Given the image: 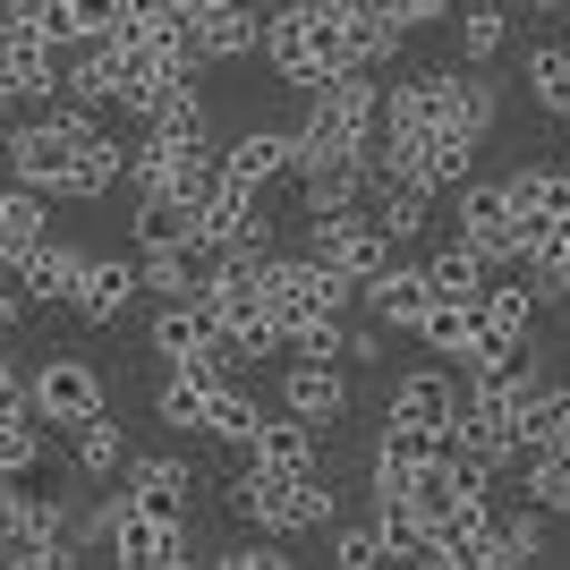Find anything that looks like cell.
<instances>
[{
    "mask_svg": "<svg viewBox=\"0 0 570 570\" xmlns=\"http://www.w3.org/2000/svg\"><path fill=\"white\" fill-rule=\"evenodd\" d=\"M51 238V196H35V188H0V264H9V282H18V264L35 256Z\"/></svg>",
    "mask_w": 570,
    "mask_h": 570,
    "instance_id": "d6986e66",
    "label": "cell"
},
{
    "mask_svg": "<svg viewBox=\"0 0 570 570\" xmlns=\"http://www.w3.org/2000/svg\"><path fill=\"white\" fill-rule=\"evenodd\" d=\"M357 298H366V315H375L383 333H417V315H426V264H383V273H366L357 282Z\"/></svg>",
    "mask_w": 570,
    "mask_h": 570,
    "instance_id": "2e32d148",
    "label": "cell"
},
{
    "mask_svg": "<svg viewBox=\"0 0 570 570\" xmlns=\"http://www.w3.org/2000/svg\"><path fill=\"white\" fill-rule=\"evenodd\" d=\"M333 562H341V570H375V562H383L375 520H366V528H333Z\"/></svg>",
    "mask_w": 570,
    "mask_h": 570,
    "instance_id": "ab89813d",
    "label": "cell"
},
{
    "mask_svg": "<svg viewBox=\"0 0 570 570\" xmlns=\"http://www.w3.org/2000/svg\"><path fill=\"white\" fill-rule=\"evenodd\" d=\"M350 357H357V366H375V357H383V324H357V333H350Z\"/></svg>",
    "mask_w": 570,
    "mask_h": 570,
    "instance_id": "7bdbcfd3",
    "label": "cell"
},
{
    "mask_svg": "<svg viewBox=\"0 0 570 570\" xmlns=\"http://www.w3.org/2000/svg\"><path fill=\"white\" fill-rule=\"evenodd\" d=\"M460 247H476V256L494 264V273H520V214H511V196H502V179H460Z\"/></svg>",
    "mask_w": 570,
    "mask_h": 570,
    "instance_id": "ba28073f",
    "label": "cell"
},
{
    "mask_svg": "<svg viewBox=\"0 0 570 570\" xmlns=\"http://www.w3.org/2000/svg\"><path fill=\"white\" fill-rule=\"evenodd\" d=\"M102 537H111L119 570H188V520H154L128 494L102 502Z\"/></svg>",
    "mask_w": 570,
    "mask_h": 570,
    "instance_id": "5b68a950",
    "label": "cell"
},
{
    "mask_svg": "<svg viewBox=\"0 0 570 570\" xmlns=\"http://www.w3.org/2000/svg\"><path fill=\"white\" fill-rule=\"evenodd\" d=\"M35 469H43V417L0 409V476H35Z\"/></svg>",
    "mask_w": 570,
    "mask_h": 570,
    "instance_id": "d590c367",
    "label": "cell"
},
{
    "mask_svg": "<svg viewBox=\"0 0 570 570\" xmlns=\"http://www.w3.org/2000/svg\"><path fill=\"white\" fill-rule=\"evenodd\" d=\"M528 102H537L546 119H570V51L562 43L528 51Z\"/></svg>",
    "mask_w": 570,
    "mask_h": 570,
    "instance_id": "e575fe53",
    "label": "cell"
},
{
    "mask_svg": "<svg viewBox=\"0 0 570 570\" xmlns=\"http://www.w3.org/2000/svg\"><path fill=\"white\" fill-rule=\"evenodd\" d=\"M128 238H137V256L188 247V238H196V214L179 205V196H137V214H128Z\"/></svg>",
    "mask_w": 570,
    "mask_h": 570,
    "instance_id": "cb8c5ba5",
    "label": "cell"
},
{
    "mask_svg": "<svg viewBox=\"0 0 570 570\" xmlns=\"http://www.w3.org/2000/svg\"><path fill=\"white\" fill-rule=\"evenodd\" d=\"M511 9H520V0H511ZM528 9H570V0H528Z\"/></svg>",
    "mask_w": 570,
    "mask_h": 570,
    "instance_id": "7dc6e473",
    "label": "cell"
},
{
    "mask_svg": "<svg viewBox=\"0 0 570 570\" xmlns=\"http://www.w3.org/2000/svg\"><path fill=\"white\" fill-rule=\"evenodd\" d=\"M307 256L350 273V282H366V273L392 264V238H383V222L366 205H341V214H307Z\"/></svg>",
    "mask_w": 570,
    "mask_h": 570,
    "instance_id": "8992f818",
    "label": "cell"
},
{
    "mask_svg": "<svg viewBox=\"0 0 570 570\" xmlns=\"http://www.w3.org/2000/svg\"><path fill=\"white\" fill-rule=\"evenodd\" d=\"M485 282H494V264L476 256V247H460V238L426 256V289L434 298H485Z\"/></svg>",
    "mask_w": 570,
    "mask_h": 570,
    "instance_id": "4dcf8cb0",
    "label": "cell"
},
{
    "mask_svg": "<svg viewBox=\"0 0 570 570\" xmlns=\"http://www.w3.org/2000/svg\"><path fill=\"white\" fill-rule=\"evenodd\" d=\"M256 51H264V69L282 77L289 95H315V86H324V60H315V35H307V0H282V9H264Z\"/></svg>",
    "mask_w": 570,
    "mask_h": 570,
    "instance_id": "9c48e42d",
    "label": "cell"
},
{
    "mask_svg": "<svg viewBox=\"0 0 570 570\" xmlns=\"http://www.w3.org/2000/svg\"><path fill=\"white\" fill-rule=\"evenodd\" d=\"M570 443V383H528L520 401V452H553Z\"/></svg>",
    "mask_w": 570,
    "mask_h": 570,
    "instance_id": "4316f807",
    "label": "cell"
},
{
    "mask_svg": "<svg viewBox=\"0 0 570 570\" xmlns=\"http://www.w3.org/2000/svg\"><path fill=\"white\" fill-rule=\"evenodd\" d=\"M528 460V502L546 511V520H562L570 511V443H553V452H520Z\"/></svg>",
    "mask_w": 570,
    "mask_h": 570,
    "instance_id": "8d00e7d4",
    "label": "cell"
},
{
    "mask_svg": "<svg viewBox=\"0 0 570 570\" xmlns=\"http://www.w3.org/2000/svg\"><path fill=\"white\" fill-rule=\"evenodd\" d=\"M341 18H375V9H392V0H333Z\"/></svg>",
    "mask_w": 570,
    "mask_h": 570,
    "instance_id": "bcb514c9",
    "label": "cell"
},
{
    "mask_svg": "<svg viewBox=\"0 0 570 570\" xmlns=\"http://www.w3.org/2000/svg\"><path fill=\"white\" fill-rule=\"evenodd\" d=\"M196 247H214V256H273L264 188H230V179H222V188L196 205Z\"/></svg>",
    "mask_w": 570,
    "mask_h": 570,
    "instance_id": "52a82bcc",
    "label": "cell"
},
{
    "mask_svg": "<svg viewBox=\"0 0 570 570\" xmlns=\"http://www.w3.org/2000/svg\"><path fill=\"white\" fill-rule=\"evenodd\" d=\"M341 494H333V476L324 469H298V476H273L247 460V476H230V520L238 528H264V537H315V528H333Z\"/></svg>",
    "mask_w": 570,
    "mask_h": 570,
    "instance_id": "7a4b0ae2",
    "label": "cell"
},
{
    "mask_svg": "<svg viewBox=\"0 0 570 570\" xmlns=\"http://www.w3.org/2000/svg\"><path fill=\"white\" fill-rule=\"evenodd\" d=\"M562 383H570V341H562Z\"/></svg>",
    "mask_w": 570,
    "mask_h": 570,
    "instance_id": "c3c4849f",
    "label": "cell"
},
{
    "mask_svg": "<svg viewBox=\"0 0 570 570\" xmlns=\"http://www.w3.org/2000/svg\"><path fill=\"white\" fill-rule=\"evenodd\" d=\"M383 119V77L375 69H341L307 95V119H298V145H366Z\"/></svg>",
    "mask_w": 570,
    "mask_h": 570,
    "instance_id": "3957f363",
    "label": "cell"
},
{
    "mask_svg": "<svg viewBox=\"0 0 570 570\" xmlns=\"http://www.w3.org/2000/svg\"><path fill=\"white\" fill-rule=\"evenodd\" d=\"M256 426H264V409H256V392H247V383H214V401H205V443H222V452H247V443H256Z\"/></svg>",
    "mask_w": 570,
    "mask_h": 570,
    "instance_id": "44dd1931",
    "label": "cell"
},
{
    "mask_svg": "<svg viewBox=\"0 0 570 570\" xmlns=\"http://www.w3.org/2000/svg\"><path fill=\"white\" fill-rule=\"evenodd\" d=\"M282 409H289V417H307L315 434L341 426V417H350V375H341V357H289Z\"/></svg>",
    "mask_w": 570,
    "mask_h": 570,
    "instance_id": "7c38bea8",
    "label": "cell"
},
{
    "mask_svg": "<svg viewBox=\"0 0 570 570\" xmlns=\"http://www.w3.org/2000/svg\"><path fill=\"white\" fill-rule=\"evenodd\" d=\"M137 128H154L163 145H214V111H205V86H196V77H188V86H170V95L137 119Z\"/></svg>",
    "mask_w": 570,
    "mask_h": 570,
    "instance_id": "7402d4cb",
    "label": "cell"
},
{
    "mask_svg": "<svg viewBox=\"0 0 570 570\" xmlns=\"http://www.w3.org/2000/svg\"><path fill=\"white\" fill-rule=\"evenodd\" d=\"M476 298H426V315H417V341L426 350H443V357H469V341H476Z\"/></svg>",
    "mask_w": 570,
    "mask_h": 570,
    "instance_id": "d6a6232c",
    "label": "cell"
},
{
    "mask_svg": "<svg viewBox=\"0 0 570 570\" xmlns=\"http://www.w3.org/2000/svg\"><path fill=\"white\" fill-rule=\"evenodd\" d=\"M137 289H145V273H137V247L128 256H86V273H77V298H69V315L77 324H119V315L137 307Z\"/></svg>",
    "mask_w": 570,
    "mask_h": 570,
    "instance_id": "8fae6325",
    "label": "cell"
},
{
    "mask_svg": "<svg viewBox=\"0 0 570 570\" xmlns=\"http://www.w3.org/2000/svg\"><path fill=\"white\" fill-rule=\"evenodd\" d=\"M119 494L137 502V511H154V520H188V511H196V476H188V460H170V452H154V460L128 452Z\"/></svg>",
    "mask_w": 570,
    "mask_h": 570,
    "instance_id": "4fadbf2b",
    "label": "cell"
},
{
    "mask_svg": "<svg viewBox=\"0 0 570 570\" xmlns=\"http://www.w3.org/2000/svg\"><path fill=\"white\" fill-rule=\"evenodd\" d=\"M214 562H222V570H282L289 553H282V537H264V528H256V537H238V546H222Z\"/></svg>",
    "mask_w": 570,
    "mask_h": 570,
    "instance_id": "f35d334b",
    "label": "cell"
},
{
    "mask_svg": "<svg viewBox=\"0 0 570 570\" xmlns=\"http://www.w3.org/2000/svg\"><path fill=\"white\" fill-rule=\"evenodd\" d=\"M60 9H69V43H77V35H111L128 0H60Z\"/></svg>",
    "mask_w": 570,
    "mask_h": 570,
    "instance_id": "60d3db41",
    "label": "cell"
},
{
    "mask_svg": "<svg viewBox=\"0 0 570 570\" xmlns=\"http://www.w3.org/2000/svg\"><path fill=\"white\" fill-rule=\"evenodd\" d=\"M434 452H443V426H417V417H383V434H375V469L417 476Z\"/></svg>",
    "mask_w": 570,
    "mask_h": 570,
    "instance_id": "1f68e13d",
    "label": "cell"
},
{
    "mask_svg": "<svg viewBox=\"0 0 570 570\" xmlns=\"http://www.w3.org/2000/svg\"><path fill=\"white\" fill-rule=\"evenodd\" d=\"M214 333H222V315H214V298H205V289H196V298H163V307H154V324H145V341H154V357H163V366H196Z\"/></svg>",
    "mask_w": 570,
    "mask_h": 570,
    "instance_id": "5bb4252c",
    "label": "cell"
},
{
    "mask_svg": "<svg viewBox=\"0 0 570 570\" xmlns=\"http://www.w3.org/2000/svg\"><path fill=\"white\" fill-rule=\"evenodd\" d=\"M102 128V111H77V102H43V111H26L9 137H0V163L9 179L51 205H77V145Z\"/></svg>",
    "mask_w": 570,
    "mask_h": 570,
    "instance_id": "6da1fadb",
    "label": "cell"
},
{
    "mask_svg": "<svg viewBox=\"0 0 570 570\" xmlns=\"http://www.w3.org/2000/svg\"><path fill=\"white\" fill-rule=\"evenodd\" d=\"M392 417H417V426H452V417H460V383L443 375V366H409V375L392 383Z\"/></svg>",
    "mask_w": 570,
    "mask_h": 570,
    "instance_id": "ffe728a7",
    "label": "cell"
},
{
    "mask_svg": "<svg viewBox=\"0 0 570 570\" xmlns=\"http://www.w3.org/2000/svg\"><path fill=\"white\" fill-rule=\"evenodd\" d=\"M392 9H401V18H409V26H434V18H452L460 0H392Z\"/></svg>",
    "mask_w": 570,
    "mask_h": 570,
    "instance_id": "b9f144b4",
    "label": "cell"
},
{
    "mask_svg": "<svg viewBox=\"0 0 570 570\" xmlns=\"http://www.w3.org/2000/svg\"><path fill=\"white\" fill-rule=\"evenodd\" d=\"M282 350L289 357H350V324L341 315H307V324H289Z\"/></svg>",
    "mask_w": 570,
    "mask_h": 570,
    "instance_id": "74e56055",
    "label": "cell"
},
{
    "mask_svg": "<svg viewBox=\"0 0 570 570\" xmlns=\"http://www.w3.org/2000/svg\"><path fill=\"white\" fill-rule=\"evenodd\" d=\"M0 409H26V375L9 366V350H0Z\"/></svg>",
    "mask_w": 570,
    "mask_h": 570,
    "instance_id": "ee69618b",
    "label": "cell"
},
{
    "mask_svg": "<svg viewBox=\"0 0 570 570\" xmlns=\"http://www.w3.org/2000/svg\"><path fill=\"white\" fill-rule=\"evenodd\" d=\"M375 537H383V562H434V537L409 494H375Z\"/></svg>",
    "mask_w": 570,
    "mask_h": 570,
    "instance_id": "d4e9b609",
    "label": "cell"
},
{
    "mask_svg": "<svg viewBox=\"0 0 570 570\" xmlns=\"http://www.w3.org/2000/svg\"><path fill=\"white\" fill-rule=\"evenodd\" d=\"M469 170H476V137H460V128H426V154H417V188L452 196Z\"/></svg>",
    "mask_w": 570,
    "mask_h": 570,
    "instance_id": "f1b7e54d",
    "label": "cell"
},
{
    "mask_svg": "<svg viewBox=\"0 0 570 570\" xmlns=\"http://www.w3.org/2000/svg\"><path fill=\"white\" fill-rule=\"evenodd\" d=\"M214 154H222V179H230V188H273V179L298 163V128H238Z\"/></svg>",
    "mask_w": 570,
    "mask_h": 570,
    "instance_id": "9a60e30c",
    "label": "cell"
},
{
    "mask_svg": "<svg viewBox=\"0 0 570 570\" xmlns=\"http://www.w3.org/2000/svg\"><path fill=\"white\" fill-rule=\"evenodd\" d=\"M264 35V9H247V0H205L188 18V51H196V69H230V60H247Z\"/></svg>",
    "mask_w": 570,
    "mask_h": 570,
    "instance_id": "30bf717a",
    "label": "cell"
},
{
    "mask_svg": "<svg viewBox=\"0 0 570 570\" xmlns=\"http://www.w3.org/2000/svg\"><path fill=\"white\" fill-rule=\"evenodd\" d=\"M205 401H214V375H205V366H170L163 392H154V417H163L170 434H196L205 426Z\"/></svg>",
    "mask_w": 570,
    "mask_h": 570,
    "instance_id": "83f0119b",
    "label": "cell"
},
{
    "mask_svg": "<svg viewBox=\"0 0 570 570\" xmlns=\"http://www.w3.org/2000/svg\"><path fill=\"white\" fill-rule=\"evenodd\" d=\"M26 409H35L51 434H77L86 417L111 409V383H102L95 357H43V366L26 375Z\"/></svg>",
    "mask_w": 570,
    "mask_h": 570,
    "instance_id": "277c9868",
    "label": "cell"
},
{
    "mask_svg": "<svg viewBox=\"0 0 570 570\" xmlns=\"http://www.w3.org/2000/svg\"><path fill=\"white\" fill-rule=\"evenodd\" d=\"M247 460H256V469H273V476L315 469V426H307V417H264L256 443H247Z\"/></svg>",
    "mask_w": 570,
    "mask_h": 570,
    "instance_id": "603a6c76",
    "label": "cell"
},
{
    "mask_svg": "<svg viewBox=\"0 0 570 570\" xmlns=\"http://www.w3.org/2000/svg\"><path fill=\"white\" fill-rule=\"evenodd\" d=\"M18 307H26V298H18V282H0V341H9V324H18Z\"/></svg>",
    "mask_w": 570,
    "mask_h": 570,
    "instance_id": "f6af8a7d",
    "label": "cell"
},
{
    "mask_svg": "<svg viewBox=\"0 0 570 570\" xmlns=\"http://www.w3.org/2000/svg\"><path fill=\"white\" fill-rule=\"evenodd\" d=\"M77 273H86V247L43 238V247L18 264V298H26V307H69V298H77Z\"/></svg>",
    "mask_w": 570,
    "mask_h": 570,
    "instance_id": "e0dca14e",
    "label": "cell"
},
{
    "mask_svg": "<svg viewBox=\"0 0 570 570\" xmlns=\"http://www.w3.org/2000/svg\"><path fill=\"white\" fill-rule=\"evenodd\" d=\"M452 18H460V60L494 69L502 43H511V0H476V9H452Z\"/></svg>",
    "mask_w": 570,
    "mask_h": 570,
    "instance_id": "f546056e",
    "label": "cell"
},
{
    "mask_svg": "<svg viewBox=\"0 0 570 570\" xmlns=\"http://www.w3.org/2000/svg\"><path fill=\"white\" fill-rule=\"evenodd\" d=\"M69 443H77V476H119V469H128V426H119L111 409H102V417H86Z\"/></svg>",
    "mask_w": 570,
    "mask_h": 570,
    "instance_id": "836d02e7",
    "label": "cell"
},
{
    "mask_svg": "<svg viewBox=\"0 0 570 570\" xmlns=\"http://www.w3.org/2000/svg\"><path fill=\"white\" fill-rule=\"evenodd\" d=\"M434 102H443V128H460V137L485 145V128H494V77L485 69H434Z\"/></svg>",
    "mask_w": 570,
    "mask_h": 570,
    "instance_id": "ac0fdd59",
    "label": "cell"
},
{
    "mask_svg": "<svg viewBox=\"0 0 570 570\" xmlns=\"http://www.w3.org/2000/svg\"><path fill=\"white\" fill-rule=\"evenodd\" d=\"M502 196H511V214L520 222H553V214H570V163H553V170H511L502 179Z\"/></svg>",
    "mask_w": 570,
    "mask_h": 570,
    "instance_id": "484cf974",
    "label": "cell"
}]
</instances>
